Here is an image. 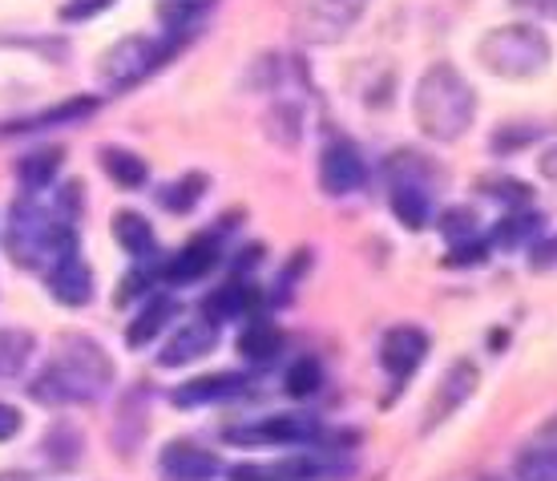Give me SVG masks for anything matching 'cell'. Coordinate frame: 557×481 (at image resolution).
<instances>
[{
    "label": "cell",
    "mask_w": 557,
    "mask_h": 481,
    "mask_svg": "<svg viewBox=\"0 0 557 481\" xmlns=\"http://www.w3.org/2000/svg\"><path fill=\"white\" fill-rule=\"evenodd\" d=\"M113 384V360L98 340L89 336H61L53 348V360L45 372L28 384V396L37 405L61 409V405H89L98 396L110 393Z\"/></svg>",
    "instance_id": "6da1fadb"
},
{
    "label": "cell",
    "mask_w": 557,
    "mask_h": 481,
    "mask_svg": "<svg viewBox=\"0 0 557 481\" xmlns=\"http://www.w3.org/2000/svg\"><path fill=\"white\" fill-rule=\"evenodd\" d=\"M73 214H65V198H57V211L41 207L33 195L16 198L4 223V251L16 268H45L49 259L73 251Z\"/></svg>",
    "instance_id": "7a4b0ae2"
},
{
    "label": "cell",
    "mask_w": 557,
    "mask_h": 481,
    "mask_svg": "<svg viewBox=\"0 0 557 481\" xmlns=\"http://www.w3.org/2000/svg\"><path fill=\"white\" fill-rule=\"evenodd\" d=\"M412 113L424 138L432 141H457L465 130L473 126L476 118V94L469 77L453 65H432L417 82V98H412Z\"/></svg>",
    "instance_id": "3957f363"
},
{
    "label": "cell",
    "mask_w": 557,
    "mask_h": 481,
    "mask_svg": "<svg viewBox=\"0 0 557 481\" xmlns=\"http://www.w3.org/2000/svg\"><path fill=\"white\" fill-rule=\"evenodd\" d=\"M476 57L493 77L530 82L545 73V65L554 61V49L545 41V33H537L533 25H502L485 33V41L476 45Z\"/></svg>",
    "instance_id": "277c9868"
},
{
    "label": "cell",
    "mask_w": 557,
    "mask_h": 481,
    "mask_svg": "<svg viewBox=\"0 0 557 481\" xmlns=\"http://www.w3.org/2000/svg\"><path fill=\"white\" fill-rule=\"evenodd\" d=\"M174 53V45H162L153 37H122L98 57V82L106 94H126L138 82H146L153 70H162Z\"/></svg>",
    "instance_id": "5b68a950"
},
{
    "label": "cell",
    "mask_w": 557,
    "mask_h": 481,
    "mask_svg": "<svg viewBox=\"0 0 557 481\" xmlns=\"http://www.w3.org/2000/svg\"><path fill=\"white\" fill-rule=\"evenodd\" d=\"M320 421L307 412H278L267 421H255L251 429H226L223 437L231 445H311L320 441Z\"/></svg>",
    "instance_id": "8992f818"
},
{
    "label": "cell",
    "mask_w": 557,
    "mask_h": 481,
    "mask_svg": "<svg viewBox=\"0 0 557 481\" xmlns=\"http://www.w3.org/2000/svg\"><path fill=\"white\" fill-rule=\"evenodd\" d=\"M363 9H368V0H304L299 4V33H304V41L315 45L339 41L363 16Z\"/></svg>",
    "instance_id": "52a82bcc"
},
{
    "label": "cell",
    "mask_w": 557,
    "mask_h": 481,
    "mask_svg": "<svg viewBox=\"0 0 557 481\" xmlns=\"http://www.w3.org/2000/svg\"><path fill=\"white\" fill-rule=\"evenodd\" d=\"M363 183H368V162H363L360 146H351V141H332L320 158L323 195L344 198V195H351V190H360Z\"/></svg>",
    "instance_id": "ba28073f"
},
{
    "label": "cell",
    "mask_w": 557,
    "mask_h": 481,
    "mask_svg": "<svg viewBox=\"0 0 557 481\" xmlns=\"http://www.w3.org/2000/svg\"><path fill=\"white\" fill-rule=\"evenodd\" d=\"M424 356H429V332H420L412 324L392 328L388 336H384V344H380V365L388 368L396 384H405L424 365Z\"/></svg>",
    "instance_id": "9c48e42d"
},
{
    "label": "cell",
    "mask_w": 557,
    "mask_h": 481,
    "mask_svg": "<svg viewBox=\"0 0 557 481\" xmlns=\"http://www.w3.org/2000/svg\"><path fill=\"white\" fill-rule=\"evenodd\" d=\"M158 473L166 481H210L219 473V461L195 441H170L158 457Z\"/></svg>",
    "instance_id": "30bf717a"
},
{
    "label": "cell",
    "mask_w": 557,
    "mask_h": 481,
    "mask_svg": "<svg viewBox=\"0 0 557 481\" xmlns=\"http://www.w3.org/2000/svg\"><path fill=\"white\" fill-rule=\"evenodd\" d=\"M247 377L243 372H207V377H195V381L178 384L170 400L178 405V409H202V405H219V400H231L247 388Z\"/></svg>",
    "instance_id": "8fae6325"
},
{
    "label": "cell",
    "mask_w": 557,
    "mask_h": 481,
    "mask_svg": "<svg viewBox=\"0 0 557 481\" xmlns=\"http://www.w3.org/2000/svg\"><path fill=\"white\" fill-rule=\"evenodd\" d=\"M49 292H53L57 304L65 308H82L94 299V275L85 268V259L77 251L61 255L53 268H49Z\"/></svg>",
    "instance_id": "7c38bea8"
},
{
    "label": "cell",
    "mask_w": 557,
    "mask_h": 481,
    "mask_svg": "<svg viewBox=\"0 0 557 481\" xmlns=\"http://www.w3.org/2000/svg\"><path fill=\"white\" fill-rule=\"evenodd\" d=\"M214 344H219V328L210 324V320H195V324L178 328V336L162 348L158 365L182 368V365H190V360H198V356H210L214 353Z\"/></svg>",
    "instance_id": "4fadbf2b"
},
{
    "label": "cell",
    "mask_w": 557,
    "mask_h": 481,
    "mask_svg": "<svg viewBox=\"0 0 557 481\" xmlns=\"http://www.w3.org/2000/svg\"><path fill=\"white\" fill-rule=\"evenodd\" d=\"M473 388H476V368L469 365V360H457V365L441 377V384H436V400H432V409H429V424L445 421L448 412H457L460 405L473 396Z\"/></svg>",
    "instance_id": "5bb4252c"
},
{
    "label": "cell",
    "mask_w": 557,
    "mask_h": 481,
    "mask_svg": "<svg viewBox=\"0 0 557 481\" xmlns=\"http://www.w3.org/2000/svg\"><path fill=\"white\" fill-rule=\"evenodd\" d=\"M214 259H219V247L210 239H198L190 247H182L166 268H162V275H166V283H195L214 268Z\"/></svg>",
    "instance_id": "9a60e30c"
},
{
    "label": "cell",
    "mask_w": 557,
    "mask_h": 481,
    "mask_svg": "<svg viewBox=\"0 0 557 481\" xmlns=\"http://www.w3.org/2000/svg\"><path fill=\"white\" fill-rule=\"evenodd\" d=\"M41 449H45V457H49V466L73 469L85 453L82 429H77L73 421H53L49 424V433H45V441H41Z\"/></svg>",
    "instance_id": "2e32d148"
},
{
    "label": "cell",
    "mask_w": 557,
    "mask_h": 481,
    "mask_svg": "<svg viewBox=\"0 0 557 481\" xmlns=\"http://www.w3.org/2000/svg\"><path fill=\"white\" fill-rule=\"evenodd\" d=\"M98 110V98H70L53 106L45 113H33V118H21V122H9L4 134H25V130H45V126H65V122H77V118H89Z\"/></svg>",
    "instance_id": "e0dca14e"
},
{
    "label": "cell",
    "mask_w": 557,
    "mask_h": 481,
    "mask_svg": "<svg viewBox=\"0 0 557 481\" xmlns=\"http://www.w3.org/2000/svg\"><path fill=\"white\" fill-rule=\"evenodd\" d=\"M174 311H178V304H174L170 296H153L150 304L141 308L138 320L126 328V344H129V348H146V344H150V340L158 336V332H162L170 320H174Z\"/></svg>",
    "instance_id": "ac0fdd59"
},
{
    "label": "cell",
    "mask_w": 557,
    "mask_h": 481,
    "mask_svg": "<svg viewBox=\"0 0 557 481\" xmlns=\"http://www.w3.org/2000/svg\"><path fill=\"white\" fill-rule=\"evenodd\" d=\"M392 214H396V219H400L408 231H420V226H429V219H432L429 186H408V183L392 186Z\"/></svg>",
    "instance_id": "d6986e66"
},
{
    "label": "cell",
    "mask_w": 557,
    "mask_h": 481,
    "mask_svg": "<svg viewBox=\"0 0 557 481\" xmlns=\"http://www.w3.org/2000/svg\"><path fill=\"white\" fill-rule=\"evenodd\" d=\"M37 340L25 328H0V381H13L28 368Z\"/></svg>",
    "instance_id": "ffe728a7"
},
{
    "label": "cell",
    "mask_w": 557,
    "mask_h": 481,
    "mask_svg": "<svg viewBox=\"0 0 557 481\" xmlns=\"http://www.w3.org/2000/svg\"><path fill=\"white\" fill-rule=\"evenodd\" d=\"M113 239L122 243L134 259H150L153 255V226L138 211H117L113 214Z\"/></svg>",
    "instance_id": "44dd1931"
},
{
    "label": "cell",
    "mask_w": 557,
    "mask_h": 481,
    "mask_svg": "<svg viewBox=\"0 0 557 481\" xmlns=\"http://www.w3.org/2000/svg\"><path fill=\"white\" fill-rule=\"evenodd\" d=\"M513 478L517 481H557V445H549V441L525 445L513 461Z\"/></svg>",
    "instance_id": "7402d4cb"
},
{
    "label": "cell",
    "mask_w": 557,
    "mask_h": 481,
    "mask_svg": "<svg viewBox=\"0 0 557 481\" xmlns=\"http://www.w3.org/2000/svg\"><path fill=\"white\" fill-rule=\"evenodd\" d=\"M61 162H65V155L57 150V146H45V150H33V155L21 158V166H16V174H21V186L25 190H45V186L57 178V170H61Z\"/></svg>",
    "instance_id": "603a6c76"
},
{
    "label": "cell",
    "mask_w": 557,
    "mask_h": 481,
    "mask_svg": "<svg viewBox=\"0 0 557 481\" xmlns=\"http://www.w3.org/2000/svg\"><path fill=\"white\" fill-rule=\"evenodd\" d=\"M278 353H283V332L275 324H267V320L251 324L238 336V356H247L251 365H271Z\"/></svg>",
    "instance_id": "cb8c5ba5"
},
{
    "label": "cell",
    "mask_w": 557,
    "mask_h": 481,
    "mask_svg": "<svg viewBox=\"0 0 557 481\" xmlns=\"http://www.w3.org/2000/svg\"><path fill=\"white\" fill-rule=\"evenodd\" d=\"M101 170H106L122 190H138V186L146 183V162H141L138 155L122 150V146H106V150H101Z\"/></svg>",
    "instance_id": "d4e9b609"
},
{
    "label": "cell",
    "mask_w": 557,
    "mask_h": 481,
    "mask_svg": "<svg viewBox=\"0 0 557 481\" xmlns=\"http://www.w3.org/2000/svg\"><path fill=\"white\" fill-rule=\"evenodd\" d=\"M247 304H251V292H247L243 283H223L219 292H210L207 320H210V324H226V320L243 316V311H247Z\"/></svg>",
    "instance_id": "484cf974"
},
{
    "label": "cell",
    "mask_w": 557,
    "mask_h": 481,
    "mask_svg": "<svg viewBox=\"0 0 557 481\" xmlns=\"http://www.w3.org/2000/svg\"><path fill=\"white\" fill-rule=\"evenodd\" d=\"M214 9V0H158V21L170 33H186L198 16H207Z\"/></svg>",
    "instance_id": "4316f807"
},
{
    "label": "cell",
    "mask_w": 557,
    "mask_h": 481,
    "mask_svg": "<svg viewBox=\"0 0 557 481\" xmlns=\"http://www.w3.org/2000/svg\"><path fill=\"white\" fill-rule=\"evenodd\" d=\"M202 190H207V174H182L178 183L166 186V190L158 195V202H162L166 211H174V214H186V211H195V207H198Z\"/></svg>",
    "instance_id": "83f0119b"
},
{
    "label": "cell",
    "mask_w": 557,
    "mask_h": 481,
    "mask_svg": "<svg viewBox=\"0 0 557 481\" xmlns=\"http://www.w3.org/2000/svg\"><path fill=\"white\" fill-rule=\"evenodd\" d=\"M537 231H542V214L517 211V214H505L502 223H497L493 239L502 243V247H517V243H525L530 235H537Z\"/></svg>",
    "instance_id": "f1b7e54d"
},
{
    "label": "cell",
    "mask_w": 557,
    "mask_h": 481,
    "mask_svg": "<svg viewBox=\"0 0 557 481\" xmlns=\"http://www.w3.org/2000/svg\"><path fill=\"white\" fill-rule=\"evenodd\" d=\"M283 384H287V393L299 396V400H304V396H311L323 384L320 360H315V356H299V360L287 368V381H283Z\"/></svg>",
    "instance_id": "f546056e"
},
{
    "label": "cell",
    "mask_w": 557,
    "mask_h": 481,
    "mask_svg": "<svg viewBox=\"0 0 557 481\" xmlns=\"http://www.w3.org/2000/svg\"><path fill=\"white\" fill-rule=\"evenodd\" d=\"M441 235L453 243H469L476 239V214L469 207H453V211L441 214Z\"/></svg>",
    "instance_id": "4dcf8cb0"
},
{
    "label": "cell",
    "mask_w": 557,
    "mask_h": 481,
    "mask_svg": "<svg viewBox=\"0 0 557 481\" xmlns=\"http://www.w3.org/2000/svg\"><path fill=\"white\" fill-rule=\"evenodd\" d=\"M485 190H493V198H502V202H509V207H525L530 202V186L517 183V178H488Z\"/></svg>",
    "instance_id": "1f68e13d"
},
{
    "label": "cell",
    "mask_w": 557,
    "mask_h": 481,
    "mask_svg": "<svg viewBox=\"0 0 557 481\" xmlns=\"http://www.w3.org/2000/svg\"><path fill=\"white\" fill-rule=\"evenodd\" d=\"M113 0H65L61 4V21H89V16L106 13Z\"/></svg>",
    "instance_id": "d6a6232c"
},
{
    "label": "cell",
    "mask_w": 557,
    "mask_h": 481,
    "mask_svg": "<svg viewBox=\"0 0 557 481\" xmlns=\"http://www.w3.org/2000/svg\"><path fill=\"white\" fill-rule=\"evenodd\" d=\"M485 259V243L481 239H469V243H453V255H448L445 263L448 268H473Z\"/></svg>",
    "instance_id": "836d02e7"
},
{
    "label": "cell",
    "mask_w": 557,
    "mask_h": 481,
    "mask_svg": "<svg viewBox=\"0 0 557 481\" xmlns=\"http://www.w3.org/2000/svg\"><path fill=\"white\" fill-rule=\"evenodd\" d=\"M530 268L533 271H549V268H557V239H545V243H537L530 251Z\"/></svg>",
    "instance_id": "e575fe53"
},
{
    "label": "cell",
    "mask_w": 557,
    "mask_h": 481,
    "mask_svg": "<svg viewBox=\"0 0 557 481\" xmlns=\"http://www.w3.org/2000/svg\"><path fill=\"white\" fill-rule=\"evenodd\" d=\"M509 4L530 16H542V21H557V0H509Z\"/></svg>",
    "instance_id": "d590c367"
},
{
    "label": "cell",
    "mask_w": 557,
    "mask_h": 481,
    "mask_svg": "<svg viewBox=\"0 0 557 481\" xmlns=\"http://www.w3.org/2000/svg\"><path fill=\"white\" fill-rule=\"evenodd\" d=\"M231 481H283L275 469H259V466H235L231 469Z\"/></svg>",
    "instance_id": "8d00e7d4"
},
{
    "label": "cell",
    "mask_w": 557,
    "mask_h": 481,
    "mask_svg": "<svg viewBox=\"0 0 557 481\" xmlns=\"http://www.w3.org/2000/svg\"><path fill=\"white\" fill-rule=\"evenodd\" d=\"M21 433V412L13 405H0V441H13Z\"/></svg>",
    "instance_id": "74e56055"
},
{
    "label": "cell",
    "mask_w": 557,
    "mask_h": 481,
    "mask_svg": "<svg viewBox=\"0 0 557 481\" xmlns=\"http://www.w3.org/2000/svg\"><path fill=\"white\" fill-rule=\"evenodd\" d=\"M542 174L557 183V146H549V150L542 155Z\"/></svg>",
    "instance_id": "f35d334b"
},
{
    "label": "cell",
    "mask_w": 557,
    "mask_h": 481,
    "mask_svg": "<svg viewBox=\"0 0 557 481\" xmlns=\"http://www.w3.org/2000/svg\"><path fill=\"white\" fill-rule=\"evenodd\" d=\"M537 441H549V445H557V417L549 424H545L542 433H537Z\"/></svg>",
    "instance_id": "ab89813d"
},
{
    "label": "cell",
    "mask_w": 557,
    "mask_h": 481,
    "mask_svg": "<svg viewBox=\"0 0 557 481\" xmlns=\"http://www.w3.org/2000/svg\"><path fill=\"white\" fill-rule=\"evenodd\" d=\"M0 481H33V473H21V469H9V473H0Z\"/></svg>",
    "instance_id": "60d3db41"
},
{
    "label": "cell",
    "mask_w": 557,
    "mask_h": 481,
    "mask_svg": "<svg viewBox=\"0 0 557 481\" xmlns=\"http://www.w3.org/2000/svg\"><path fill=\"white\" fill-rule=\"evenodd\" d=\"M488 481H497V478H488Z\"/></svg>",
    "instance_id": "b9f144b4"
}]
</instances>
